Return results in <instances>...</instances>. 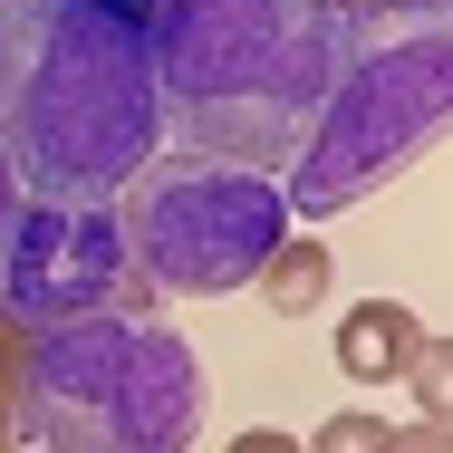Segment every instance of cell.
I'll return each mask as SVG.
<instances>
[{
  "mask_svg": "<svg viewBox=\"0 0 453 453\" xmlns=\"http://www.w3.org/2000/svg\"><path fill=\"white\" fill-rule=\"evenodd\" d=\"M444 116H453V39H444V19L348 29L338 78L319 96L289 174H280L289 212H299V222H328V212L366 203L376 183H395L415 155L444 145Z\"/></svg>",
  "mask_w": 453,
  "mask_h": 453,
  "instance_id": "cell-4",
  "label": "cell"
},
{
  "mask_svg": "<svg viewBox=\"0 0 453 453\" xmlns=\"http://www.w3.org/2000/svg\"><path fill=\"white\" fill-rule=\"evenodd\" d=\"M19 357H29V338H19L10 319H0V386H19Z\"/></svg>",
  "mask_w": 453,
  "mask_h": 453,
  "instance_id": "cell-14",
  "label": "cell"
},
{
  "mask_svg": "<svg viewBox=\"0 0 453 453\" xmlns=\"http://www.w3.org/2000/svg\"><path fill=\"white\" fill-rule=\"evenodd\" d=\"M348 29L319 0H155L145 58L155 96L193 155H232L280 174L338 78Z\"/></svg>",
  "mask_w": 453,
  "mask_h": 453,
  "instance_id": "cell-2",
  "label": "cell"
},
{
  "mask_svg": "<svg viewBox=\"0 0 453 453\" xmlns=\"http://www.w3.org/2000/svg\"><path fill=\"white\" fill-rule=\"evenodd\" d=\"M10 222H19V183H10V165H0V242H10Z\"/></svg>",
  "mask_w": 453,
  "mask_h": 453,
  "instance_id": "cell-15",
  "label": "cell"
},
{
  "mask_svg": "<svg viewBox=\"0 0 453 453\" xmlns=\"http://www.w3.org/2000/svg\"><path fill=\"white\" fill-rule=\"evenodd\" d=\"M126 10H155V0H126Z\"/></svg>",
  "mask_w": 453,
  "mask_h": 453,
  "instance_id": "cell-17",
  "label": "cell"
},
{
  "mask_svg": "<svg viewBox=\"0 0 453 453\" xmlns=\"http://www.w3.org/2000/svg\"><path fill=\"white\" fill-rule=\"evenodd\" d=\"M10 415L29 453H193L212 376L155 309H106L29 338Z\"/></svg>",
  "mask_w": 453,
  "mask_h": 453,
  "instance_id": "cell-3",
  "label": "cell"
},
{
  "mask_svg": "<svg viewBox=\"0 0 453 453\" xmlns=\"http://www.w3.org/2000/svg\"><path fill=\"white\" fill-rule=\"evenodd\" d=\"M251 289L271 299L280 319H309V309H328V289H338V261H328V242H309V232H289L271 261L251 271Z\"/></svg>",
  "mask_w": 453,
  "mask_h": 453,
  "instance_id": "cell-8",
  "label": "cell"
},
{
  "mask_svg": "<svg viewBox=\"0 0 453 453\" xmlns=\"http://www.w3.org/2000/svg\"><path fill=\"white\" fill-rule=\"evenodd\" d=\"M299 453H386V415H366V405H348V415H328L319 434Z\"/></svg>",
  "mask_w": 453,
  "mask_h": 453,
  "instance_id": "cell-10",
  "label": "cell"
},
{
  "mask_svg": "<svg viewBox=\"0 0 453 453\" xmlns=\"http://www.w3.org/2000/svg\"><path fill=\"white\" fill-rule=\"evenodd\" d=\"M232 453H299V434H280V425H251V434H242Z\"/></svg>",
  "mask_w": 453,
  "mask_h": 453,
  "instance_id": "cell-13",
  "label": "cell"
},
{
  "mask_svg": "<svg viewBox=\"0 0 453 453\" xmlns=\"http://www.w3.org/2000/svg\"><path fill=\"white\" fill-rule=\"evenodd\" d=\"M386 453H444V425L425 415V425H386Z\"/></svg>",
  "mask_w": 453,
  "mask_h": 453,
  "instance_id": "cell-12",
  "label": "cell"
},
{
  "mask_svg": "<svg viewBox=\"0 0 453 453\" xmlns=\"http://www.w3.org/2000/svg\"><path fill=\"white\" fill-rule=\"evenodd\" d=\"M145 299L155 289L126 251L116 203H29L19 193V222L0 242V319L19 338L68 328V319H106V309H145Z\"/></svg>",
  "mask_w": 453,
  "mask_h": 453,
  "instance_id": "cell-6",
  "label": "cell"
},
{
  "mask_svg": "<svg viewBox=\"0 0 453 453\" xmlns=\"http://www.w3.org/2000/svg\"><path fill=\"white\" fill-rule=\"evenodd\" d=\"M0 453H29V444H19V434H0Z\"/></svg>",
  "mask_w": 453,
  "mask_h": 453,
  "instance_id": "cell-16",
  "label": "cell"
},
{
  "mask_svg": "<svg viewBox=\"0 0 453 453\" xmlns=\"http://www.w3.org/2000/svg\"><path fill=\"white\" fill-rule=\"evenodd\" d=\"M415 338H425V319H415L405 299H357V309H338V366H348L357 386H395L405 357H415Z\"/></svg>",
  "mask_w": 453,
  "mask_h": 453,
  "instance_id": "cell-7",
  "label": "cell"
},
{
  "mask_svg": "<svg viewBox=\"0 0 453 453\" xmlns=\"http://www.w3.org/2000/svg\"><path fill=\"white\" fill-rule=\"evenodd\" d=\"M126 251L155 299H232L251 289V271L289 242V193L261 165H232V155H155L145 174L126 183Z\"/></svg>",
  "mask_w": 453,
  "mask_h": 453,
  "instance_id": "cell-5",
  "label": "cell"
},
{
  "mask_svg": "<svg viewBox=\"0 0 453 453\" xmlns=\"http://www.w3.org/2000/svg\"><path fill=\"white\" fill-rule=\"evenodd\" d=\"M338 29H415V19H444V0H319Z\"/></svg>",
  "mask_w": 453,
  "mask_h": 453,
  "instance_id": "cell-9",
  "label": "cell"
},
{
  "mask_svg": "<svg viewBox=\"0 0 453 453\" xmlns=\"http://www.w3.org/2000/svg\"><path fill=\"white\" fill-rule=\"evenodd\" d=\"M165 155L145 10L0 0V165L29 203H116Z\"/></svg>",
  "mask_w": 453,
  "mask_h": 453,
  "instance_id": "cell-1",
  "label": "cell"
},
{
  "mask_svg": "<svg viewBox=\"0 0 453 453\" xmlns=\"http://www.w3.org/2000/svg\"><path fill=\"white\" fill-rule=\"evenodd\" d=\"M444 338H434V328H425V338H415V357H405V376H395V386H415V405H425V415H434V425H444Z\"/></svg>",
  "mask_w": 453,
  "mask_h": 453,
  "instance_id": "cell-11",
  "label": "cell"
}]
</instances>
